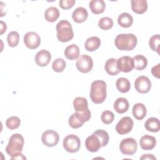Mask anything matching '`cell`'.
Here are the masks:
<instances>
[{
    "label": "cell",
    "mask_w": 160,
    "mask_h": 160,
    "mask_svg": "<svg viewBox=\"0 0 160 160\" xmlns=\"http://www.w3.org/2000/svg\"><path fill=\"white\" fill-rule=\"evenodd\" d=\"M24 144V138L20 134L16 133L10 137L5 150L6 153L11 157V159H14L15 158L22 154L21 152Z\"/></svg>",
    "instance_id": "6da1fadb"
},
{
    "label": "cell",
    "mask_w": 160,
    "mask_h": 160,
    "mask_svg": "<svg viewBox=\"0 0 160 160\" xmlns=\"http://www.w3.org/2000/svg\"><path fill=\"white\" fill-rule=\"evenodd\" d=\"M106 83L102 80L93 81L91 85L89 96L95 104H101L106 98Z\"/></svg>",
    "instance_id": "7a4b0ae2"
},
{
    "label": "cell",
    "mask_w": 160,
    "mask_h": 160,
    "mask_svg": "<svg viewBox=\"0 0 160 160\" xmlns=\"http://www.w3.org/2000/svg\"><path fill=\"white\" fill-rule=\"evenodd\" d=\"M136 36L131 33L118 34L114 40L116 48L121 51H131L137 44Z\"/></svg>",
    "instance_id": "3957f363"
},
{
    "label": "cell",
    "mask_w": 160,
    "mask_h": 160,
    "mask_svg": "<svg viewBox=\"0 0 160 160\" xmlns=\"http://www.w3.org/2000/svg\"><path fill=\"white\" fill-rule=\"evenodd\" d=\"M57 38L62 42L71 41L74 37V32L71 23L67 20H61L56 24Z\"/></svg>",
    "instance_id": "277c9868"
},
{
    "label": "cell",
    "mask_w": 160,
    "mask_h": 160,
    "mask_svg": "<svg viewBox=\"0 0 160 160\" xmlns=\"http://www.w3.org/2000/svg\"><path fill=\"white\" fill-rule=\"evenodd\" d=\"M91 116V111L88 108L82 112L76 111L69 117L68 120L69 125L74 129L79 128L85 122L90 119Z\"/></svg>",
    "instance_id": "5b68a950"
},
{
    "label": "cell",
    "mask_w": 160,
    "mask_h": 160,
    "mask_svg": "<svg viewBox=\"0 0 160 160\" xmlns=\"http://www.w3.org/2000/svg\"><path fill=\"white\" fill-rule=\"evenodd\" d=\"M62 145L66 151L74 153L79 151L81 147V141L77 136L69 134L64 138Z\"/></svg>",
    "instance_id": "8992f818"
},
{
    "label": "cell",
    "mask_w": 160,
    "mask_h": 160,
    "mask_svg": "<svg viewBox=\"0 0 160 160\" xmlns=\"http://www.w3.org/2000/svg\"><path fill=\"white\" fill-rule=\"evenodd\" d=\"M137 149V142L134 138H128L122 139L119 144V149L124 155H133L136 152Z\"/></svg>",
    "instance_id": "52a82bcc"
},
{
    "label": "cell",
    "mask_w": 160,
    "mask_h": 160,
    "mask_svg": "<svg viewBox=\"0 0 160 160\" xmlns=\"http://www.w3.org/2000/svg\"><path fill=\"white\" fill-rule=\"evenodd\" d=\"M78 70L82 73L89 72L93 67V61L91 56L82 54L78 59L76 63Z\"/></svg>",
    "instance_id": "ba28073f"
},
{
    "label": "cell",
    "mask_w": 160,
    "mask_h": 160,
    "mask_svg": "<svg viewBox=\"0 0 160 160\" xmlns=\"http://www.w3.org/2000/svg\"><path fill=\"white\" fill-rule=\"evenodd\" d=\"M134 122L129 116L122 118L116 125V131L121 135L126 134L131 132L133 128Z\"/></svg>",
    "instance_id": "9c48e42d"
},
{
    "label": "cell",
    "mask_w": 160,
    "mask_h": 160,
    "mask_svg": "<svg viewBox=\"0 0 160 160\" xmlns=\"http://www.w3.org/2000/svg\"><path fill=\"white\" fill-rule=\"evenodd\" d=\"M59 139L58 133L51 129L44 131L41 136L42 143L48 147H52L58 144Z\"/></svg>",
    "instance_id": "30bf717a"
},
{
    "label": "cell",
    "mask_w": 160,
    "mask_h": 160,
    "mask_svg": "<svg viewBox=\"0 0 160 160\" xmlns=\"http://www.w3.org/2000/svg\"><path fill=\"white\" fill-rule=\"evenodd\" d=\"M134 87L136 90L139 93H148L151 89V82L147 76H141L135 80Z\"/></svg>",
    "instance_id": "8fae6325"
},
{
    "label": "cell",
    "mask_w": 160,
    "mask_h": 160,
    "mask_svg": "<svg viewBox=\"0 0 160 160\" xmlns=\"http://www.w3.org/2000/svg\"><path fill=\"white\" fill-rule=\"evenodd\" d=\"M117 68L119 71L129 72L134 68V61L132 58L124 56L117 59Z\"/></svg>",
    "instance_id": "7c38bea8"
},
{
    "label": "cell",
    "mask_w": 160,
    "mask_h": 160,
    "mask_svg": "<svg viewBox=\"0 0 160 160\" xmlns=\"http://www.w3.org/2000/svg\"><path fill=\"white\" fill-rule=\"evenodd\" d=\"M24 42L31 49L37 48L41 43L40 36L35 32H28L24 36Z\"/></svg>",
    "instance_id": "4fadbf2b"
},
{
    "label": "cell",
    "mask_w": 160,
    "mask_h": 160,
    "mask_svg": "<svg viewBox=\"0 0 160 160\" xmlns=\"http://www.w3.org/2000/svg\"><path fill=\"white\" fill-rule=\"evenodd\" d=\"M85 146L90 152H97L101 148V141L98 136L93 133L86 139Z\"/></svg>",
    "instance_id": "5bb4252c"
},
{
    "label": "cell",
    "mask_w": 160,
    "mask_h": 160,
    "mask_svg": "<svg viewBox=\"0 0 160 160\" xmlns=\"http://www.w3.org/2000/svg\"><path fill=\"white\" fill-rule=\"evenodd\" d=\"M36 63L41 67L46 66L51 59V53L45 49H42L38 51L35 55Z\"/></svg>",
    "instance_id": "9a60e30c"
},
{
    "label": "cell",
    "mask_w": 160,
    "mask_h": 160,
    "mask_svg": "<svg viewBox=\"0 0 160 160\" xmlns=\"http://www.w3.org/2000/svg\"><path fill=\"white\" fill-rule=\"evenodd\" d=\"M156 140L154 136L146 134L142 136L139 140V145L143 150H151L154 148Z\"/></svg>",
    "instance_id": "2e32d148"
},
{
    "label": "cell",
    "mask_w": 160,
    "mask_h": 160,
    "mask_svg": "<svg viewBox=\"0 0 160 160\" xmlns=\"http://www.w3.org/2000/svg\"><path fill=\"white\" fill-rule=\"evenodd\" d=\"M88 17L87 10L83 7L77 8L72 14V18L74 22L77 23H82L84 22Z\"/></svg>",
    "instance_id": "e0dca14e"
},
{
    "label": "cell",
    "mask_w": 160,
    "mask_h": 160,
    "mask_svg": "<svg viewBox=\"0 0 160 160\" xmlns=\"http://www.w3.org/2000/svg\"><path fill=\"white\" fill-rule=\"evenodd\" d=\"M131 9L136 14H141L144 13L148 9V3L146 0H132Z\"/></svg>",
    "instance_id": "ac0fdd59"
},
{
    "label": "cell",
    "mask_w": 160,
    "mask_h": 160,
    "mask_svg": "<svg viewBox=\"0 0 160 160\" xmlns=\"http://www.w3.org/2000/svg\"><path fill=\"white\" fill-rule=\"evenodd\" d=\"M129 107V102L124 98H118L114 103V109L119 114L126 112Z\"/></svg>",
    "instance_id": "d6986e66"
},
{
    "label": "cell",
    "mask_w": 160,
    "mask_h": 160,
    "mask_svg": "<svg viewBox=\"0 0 160 160\" xmlns=\"http://www.w3.org/2000/svg\"><path fill=\"white\" fill-rule=\"evenodd\" d=\"M89 6L91 12L95 14L102 13L106 8V4L102 0H92L89 2Z\"/></svg>",
    "instance_id": "ffe728a7"
},
{
    "label": "cell",
    "mask_w": 160,
    "mask_h": 160,
    "mask_svg": "<svg viewBox=\"0 0 160 160\" xmlns=\"http://www.w3.org/2000/svg\"><path fill=\"white\" fill-rule=\"evenodd\" d=\"M147 110L145 105L142 103H136L132 108V114L138 120H142L146 115Z\"/></svg>",
    "instance_id": "44dd1931"
},
{
    "label": "cell",
    "mask_w": 160,
    "mask_h": 160,
    "mask_svg": "<svg viewBox=\"0 0 160 160\" xmlns=\"http://www.w3.org/2000/svg\"><path fill=\"white\" fill-rule=\"evenodd\" d=\"M64 53L67 59L74 60L79 57V48L76 44H72L66 48Z\"/></svg>",
    "instance_id": "7402d4cb"
},
{
    "label": "cell",
    "mask_w": 160,
    "mask_h": 160,
    "mask_svg": "<svg viewBox=\"0 0 160 160\" xmlns=\"http://www.w3.org/2000/svg\"><path fill=\"white\" fill-rule=\"evenodd\" d=\"M104 69L106 72L111 76H115L120 72L117 68V59L115 58L108 59L105 63Z\"/></svg>",
    "instance_id": "603a6c76"
},
{
    "label": "cell",
    "mask_w": 160,
    "mask_h": 160,
    "mask_svg": "<svg viewBox=\"0 0 160 160\" xmlns=\"http://www.w3.org/2000/svg\"><path fill=\"white\" fill-rule=\"evenodd\" d=\"M101 45V40L97 36H92L87 39L84 46L87 51H94L98 49Z\"/></svg>",
    "instance_id": "cb8c5ba5"
},
{
    "label": "cell",
    "mask_w": 160,
    "mask_h": 160,
    "mask_svg": "<svg viewBox=\"0 0 160 160\" xmlns=\"http://www.w3.org/2000/svg\"><path fill=\"white\" fill-rule=\"evenodd\" d=\"M118 22L119 26L122 28H129L133 23V18L132 16L128 12L121 13L118 18Z\"/></svg>",
    "instance_id": "d4e9b609"
},
{
    "label": "cell",
    "mask_w": 160,
    "mask_h": 160,
    "mask_svg": "<svg viewBox=\"0 0 160 160\" xmlns=\"http://www.w3.org/2000/svg\"><path fill=\"white\" fill-rule=\"evenodd\" d=\"M144 127L148 131L153 132H158L160 128L159 120L156 118L151 117L145 122Z\"/></svg>",
    "instance_id": "484cf974"
},
{
    "label": "cell",
    "mask_w": 160,
    "mask_h": 160,
    "mask_svg": "<svg viewBox=\"0 0 160 160\" xmlns=\"http://www.w3.org/2000/svg\"><path fill=\"white\" fill-rule=\"evenodd\" d=\"M59 17V11L58 9L56 7H49L44 12V18L46 20L50 22H53L56 21Z\"/></svg>",
    "instance_id": "4316f807"
},
{
    "label": "cell",
    "mask_w": 160,
    "mask_h": 160,
    "mask_svg": "<svg viewBox=\"0 0 160 160\" xmlns=\"http://www.w3.org/2000/svg\"><path fill=\"white\" fill-rule=\"evenodd\" d=\"M134 61V68L141 71L145 69L148 65L147 58L141 54H138L132 58Z\"/></svg>",
    "instance_id": "83f0119b"
},
{
    "label": "cell",
    "mask_w": 160,
    "mask_h": 160,
    "mask_svg": "<svg viewBox=\"0 0 160 160\" xmlns=\"http://www.w3.org/2000/svg\"><path fill=\"white\" fill-rule=\"evenodd\" d=\"M73 106L76 111L82 112L88 108V101L82 97H77L73 101Z\"/></svg>",
    "instance_id": "f1b7e54d"
},
{
    "label": "cell",
    "mask_w": 160,
    "mask_h": 160,
    "mask_svg": "<svg viewBox=\"0 0 160 160\" xmlns=\"http://www.w3.org/2000/svg\"><path fill=\"white\" fill-rule=\"evenodd\" d=\"M116 86L119 92L125 93L130 90L131 84L127 78H119L116 82Z\"/></svg>",
    "instance_id": "f546056e"
},
{
    "label": "cell",
    "mask_w": 160,
    "mask_h": 160,
    "mask_svg": "<svg viewBox=\"0 0 160 160\" xmlns=\"http://www.w3.org/2000/svg\"><path fill=\"white\" fill-rule=\"evenodd\" d=\"M7 41L10 47L14 48L17 46L19 41V34L16 31L10 32L7 36Z\"/></svg>",
    "instance_id": "4dcf8cb0"
},
{
    "label": "cell",
    "mask_w": 160,
    "mask_h": 160,
    "mask_svg": "<svg viewBox=\"0 0 160 160\" xmlns=\"http://www.w3.org/2000/svg\"><path fill=\"white\" fill-rule=\"evenodd\" d=\"M21 124V120L17 116H11L7 119L6 121V125L7 128L9 129L13 130L16 129L20 126Z\"/></svg>",
    "instance_id": "1f68e13d"
},
{
    "label": "cell",
    "mask_w": 160,
    "mask_h": 160,
    "mask_svg": "<svg viewBox=\"0 0 160 160\" xmlns=\"http://www.w3.org/2000/svg\"><path fill=\"white\" fill-rule=\"evenodd\" d=\"M93 133L97 135L99 138L101 143V147H104L108 144L109 137L108 133L106 131L103 129H98L94 131Z\"/></svg>",
    "instance_id": "d6a6232c"
},
{
    "label": "cell",
    "mask_w": 160,
    "mask_h": 160,
    "mask_svg": "<svg viewBox=\"0 0 160 160\" xmlns=\"http://www.w3.org/2000/svg\"><path fill=\"white\" fill-rule=\"evenodd\" d=\"M66 66V61L62 58H57L56 59L52 64V69L57 72H60L64 71Z\"/></svg>",
    "instance_id": "836d02e7"
},
{
    "label": "cell",
    "mask_w": 160,
    "mask_h": 160,
    "mask_svg": "<svg viewBox=\"0 0 160 160\" xmlns=\"http://www.w3.org/2000/svg\"><path fill=\"white\" fill-rule=\"evenodd\" d=\"M98 26L102 30H108L113 26V21L109 17H103L99 19Z\"/></svg>",
    "instance_id": "e575fe53"
},
{
    "label": "cell",
    "mask_w": 160,
    "mask_h": 160,
    "mask_svg": "<svg viewBox=\"0 0 160 160\" xmlns=\"http://www.w3.org/2000/svg\"><path fill=\"white\" fill-rule=\"evenodd\" d=\"M159 34H154L151 37L149 41V45L150 48L159 54Z\"/></svg>",
    "instance_id": "d590c367"
},
{
    "label": "cell",
    "mask_w": 160,
    "mask_h": 160,
    "mask_svg": "<svg viewBox=\"0 0 160 160\" xmlns=\"http://www.w3.org/2000/svg\"><path fill=\"white\" fill-rule=\"evenodd\" d=\"M102 122L105 124H111L114 119V114L111 111H104L102 112L101 116Z\"/></svg>",
    "instance_id": "8d00e7d4"
},
{
    "label": "cell",
    "mask_w": 160,
    "mask_h": 160,
    "mask_svg": "<svg viewBox=\"0 0 160 160\" xmlns=\"http://www.w3.org/2000/svg\"><path fill=\"white\" fill-rule=\"evenodd\" d=\"M75 2V0H61L59 2V4L62 9H69L73 7Z\"/></svg>",
    "instance_id": "74e56055"
},
{
    "label": "cell",
    "mask_w": 160,
    "mask_h": 160,
    "mask_svg": "<svg viewBox=\"0 0 160 160\" xmlns=\"http://www.w3.org/2000/svg\"><path fill=\"white\" fill-rule=\"evenodd\" d=\"M159 65L160 64H158L156 66H153L151 69L152 74L156 77V78H159Z\"/></svg>",
    "instance_id": "f35d334b"
},
{
    "label": "cell",
    "mask_w": 160,
    "mask_h": 160,
    "mask_svg": "<svg viewBox=\"0 0 160 160\" xmlns=\"http://www.w3.org/2000/svg\"><path fill=\"white\" fill-rule=\"evenodd\" d=\"M140 159H156V158H155V156H154L152 154H143L141 158H140Z\"/></svg>",
    "instance_id": "ab89813d"
},
{
    "label": "cell",
    "mask_w": 160,
    "mask_h": 160,
    "mask_svg": "<svg viewBox=\"0 0 160 160\" xmlns=\"http://www.w3.org/2000/svg\"><path fill=\"white\" fill-rule=\"evenodd\" d=\"M6 29H7V26L6 23L1 21V34H2L4 32H6Z\"/></svg>",
    "instance_id": "60d3db41"
}]
</instances>
